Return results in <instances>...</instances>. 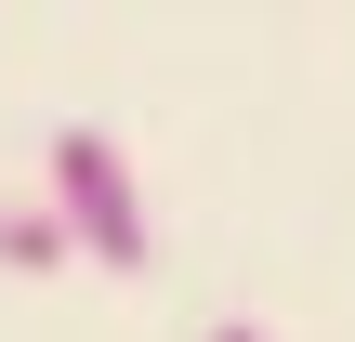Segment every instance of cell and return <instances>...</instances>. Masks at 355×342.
Listing matches in <instances>:
<instances>
[{
	"label": "cell",
	"mask_w": 355,
	"mask_h": 342,
	"mask_svg": "<svg viewBox=\"0 0 355 342\" xmlns=\"http://www.w3.org/2000/svg\"><path fill=\"white\" fill-rule=\"evenodd\" d=\"M66 250H79V237L53 224V198H0V264H13V277H53Z\"/></svg>",
	"instance_id": "7a4b0ae2"
},
{
	"label": "cell",
	"mask_w": 355,
	"mask_h": 342,
	"mask_svg": "<svg viewBox=\"0 0 355 342\" xmlns=\"http://www.w3.org/2000/svg\"><path fill=\"white\" fill-rule=\"evenodd\" d=\"M211 342H263V330H250V316H224V330H211Z\"/></svg>",
	"instance_id": "3957f363"
},
{
	"label": "cell",
	"mask_w": 355,
	"mask_h": 342,
	"mask_svg": "<svg viewBox=\"0 0 355 342\" xmlns=\"http://www.w3.org/2000/svg\"><path fill=\"white\" fill-rule=\"evenodd\" d=\"M40 171H53V224H66L105 277H145V185H132V158H119L92 119H66V132L40 145Z\"/></svg>",
	"instance_id": "6da1fadb"
}]
</instances>
